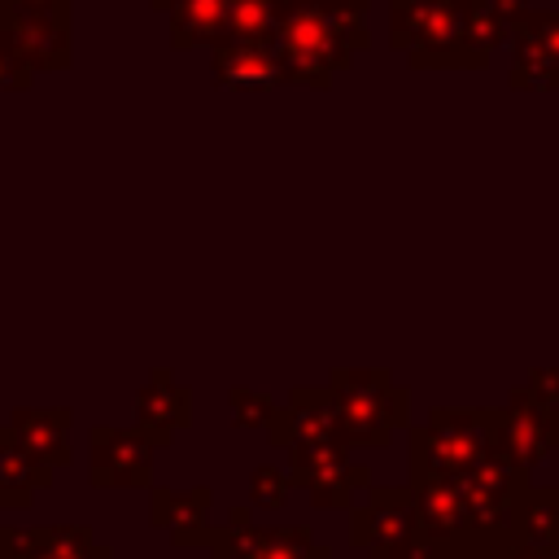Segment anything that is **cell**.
<instances>
[{"mask_svg": "<svg viewBox=\"0 0 559 559\" xmlns=\"http://www.w3.org/2000/svg\"><path fill=\"white\" fill-rule=\"evenodd\" d=\"M358 48H367V0H275L284 83L328 87Z\"/></svg>", "mask_w": 559, "mask_h": 559, "instance_id": "1", "label": "cell"}, {"mask_svg": "<svg viewBox=\"0 0 559 559\" xmlns=\"http://www.w3.org/2000/svg\"><path fill=\"white\" fill-rule=\"evenodd\" d=\"M467 0H389V44L411 66H463Z\"/></svg>", "mask_w": 559, "mask_h": 559, "instance_id": "2", "label": "cell"}, {"mask_svg": "<svg viewBox=\"0 0 559 559\" xmlns=\"http://www.w3.org/2000/svg\"><path fill=\"white\" fill-rule=\"evenodd\" d=\"M332 397L345 445H384L406 419V393L389 384L384 371H332Z\"/></svg>", "mask_w": 559, "mask_h": 559, "instance_id": "3", "label": "cell"}, {"mask_svg": "<svg viewBox=\"0 0 559 559\" xmlns=\"http://www.w3.org/2000/svg\"><path fill=\"white\" fill-rule=\"evenodd\" d=\"M0 31L17 39L35 74L70 66V0H0Z\"/></svg>", "mask_w": 559, "mask_h": 559, "instance_id": "4", "label": "cell"}, {"mask_svg": "<svg viewBox=\"0 0 559 559\" xmlns=\"http://www.w3.org/2000/svg\"><path fill=\"white\" fill-rule=\"evenodd\" d=\"M559 415L550 406H542L533 393H515L502 411H493V441L507 459H515L524 472L550 450V441L559 437Z\"/></svg>", "mask_w": 559, "mask_h": 559, "instance_id": "5", "label": "cell"}, {"mask_svg": "<svg viewBox=\"0 0 559 559\" xmlns=\"http://www.w3.org/2000/svg\"><path fill=\"white\" fill-rule=\"evenodd\" d=\"M511 35H515L511 87H559V13L524 9Z\"/></svg>", "mask_w": 559, "mask_h": 559, "instance_id": "6", "label": "cell"}, {"mask_svg": "<svg viewBox=\"0 0 559 559\" xmlns=\"http://www.w3.org/2000/svg\"><path fill=\"white\" fill-rule=\"evenodd\" d=\"M354 537H358V546H376V550L415 542L419 537L415 493L411 489H371L367 502L354 511Z\"/></svg>", "mask_w": 559, "mask_h": 559, "instance_id": "7", "label": "cell"}, {"mask_svg": "<svg viewBox=\"0 0 559 559\" xmlns=\"http://www.w3.org/2000/svg\"><path fill=\"white\" fill-rule=\"evenodd\" d=\"M214 83L236 92H266L284 83L275 44H214Z\"/></svg>", "mask_w": 559, "mask_h": 559, "instance_id": "8", "label": "cell"}, {"mask_svg": "<svg viewBox=\"0 0 559 559\" xmlns=\"http://www.w3.org/2000/svg\"><path fill=\"white\" fill-rule=\"evenodd\" d=\"M528 4L524 0H467V26H463V66H480L502 35L515 31L520 13Z\"/></svg>", "mask_w": 559, "mask_h": 559, "instance_id": "9", "label": "cell"}, {"mask_svg": "<svg viewBox=\"0 0 559 559\" xmlns=\"http://www.w3.org/2000/svg\"><path fill=\"white\" fill-rule=\"evenodd\" d=\"M218 550H240V559H332L306 528H236L218 537Z\"/></svg>", "mask_w": 559, "mask_h": 559, "instance_id": "10", "label": "cell"}, {"mask_svg": "<svg viewBox=\"0 0 559 559\" xmlns=\"http://www.w3.org/2000/svg\"><path fill=\"white\" fill-rule=\"evenodd\" d=\"M511 542L533 550H559V489H524L511 515Z\"/></svg>", "mask_w": 559, "mask_h": 559, "instance_id": "11", "label": "cell"}, {"mask_svg": "<svg viewBox=\"0 0 559 559\" xmlns=\"http://www.w3.org/2000/svg\"><path fill=\"white\" fill-rule=\"evenodd\" d=\"M223 9L227 0H170V44L201 48L223 39Z\"/></svg>", "mask_w": 559, "mask_h": 559, "instance_id": "12", "label": "cell"}, {"mask_svg": "<svg viewBox=\"0 0 559 559\" xmlns=\"http://www.w3.org/2000/svg\"><path fill=\"white\" fill-rule=\"evenodd\" d=\"M140 419H144L148 428H157L153 441H166L170 428H183V424H188V389H175L170 376L157 371L153 384L140 393Z\"/></svg>", "mask_w": 559, "mask_h": 559, "instance_id": "13", "label": "cell"}, {"mask_svg": "<svg viewBox=\"0 0 559 559\" xmlns=\"http://www.w3.org/2000/svg\"><path fill=\"white\" fill-rule=\"evenodd\" d=\"M218 44H275V0H227Z\"/></svg>", "mask_w": 559, "mask_h": 559, "instance_id": "14", "label": "cell"}, {"mask_svg": "<svg viewBox=\"0 0 559 559\" xmlns=\"http://www.w3.org/2000/svg\"><path fill=\"white\" fill-rule=\"evenodd\" d=\"M31 79H35L31 57L17 48V39L9 31H0V87L22 92V87H31Z\"/></svg>", "mask_w": 559, "mask_h": 559, "instance_id": "15", "label": "cell"}, {"mask_svg": "<svg viewBox=\"0 0 559 559\" xmlns=\"http://www.w3.org/2000/svg\"><path fill=\"white\" fill-rule=\"evenodd\" d=\"M231 406H236V415H240L236 424H266V419L275 415V406H271L266 397H258V393H240V389L231 393Z\"/></svg>", "mask_w": 559, "mask_h": 559, "instance_id": "16", "label": "cell"}, {"mask_svg": "<svg viewBox=\"0 0 559 559\" xmlns=\"http://www.w3.org/2000/svg\"><path fill=\"white\" fill-rule=\"evenodd\" d=\"M284 485H288V480H284L275 467H258V472H253V498H258V502H284Z\"/></svg>", "mask_w": 559, "mask_h": 559, "instance_id": "17", "label": "cell"}, {"mask_svg": "<svg viewBox=\"0 0 559 559\" xmlns=\"http://www.w3.org/2000/svg\"><path fill=\"white\" fill-rule=\"evenodd\" d=\"M380 559H432V546L428 542H406V546H393V550H380Z\"/></svg>", "mask_w": 559, "mask_h": 559, "instance_id": "18", "label": "cell"}, {"mask_svg": "<svg viewBox=\"0 0 559 559\" xmlns=\"http://www.w3.org/2000/svg\"><path fill=\"white\" fill-rule=\"evenodd\" d=\"M502 559H559V550H533V546H507V555Z\"/></svg>", "mask_w": 559, "mask_h": 559, "instance_id": "19", "label": "cell"}, {"mask_svg": "<svg viewBox=\"0 0 559 559\" xmlns=\"http://www.w3.org/2000/svg\"><path fill=\"white\" fill-rule=\"evenodd\" d=\"M148 4H153V9H170V0H148Z\"/></svg>", "mask_w": 559, "mask_h": 559, "instance_id": "20", "label": "cell"}, {"mask_svg": "<svg viewBox=\"0 0 559 559\" xmlns=\"http://www.w3.org/2000/svg\"><path fill=\"white\" fill-rule=\"evenodd\" d=\"M555 424H559V419H555Z\"/></svg>", "mask_w": 559, "mask_h": 559, "instance_id": "21", "label": "cell"}]
</instances>
